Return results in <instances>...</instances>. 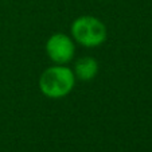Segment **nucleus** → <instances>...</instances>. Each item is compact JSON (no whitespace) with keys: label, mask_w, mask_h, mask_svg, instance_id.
Returning a JSON list of instances; mask_svg holds the SVG:
<instances>
[{"label":"nucleus","mask_w":152,"mask_h":152,"mask_svg":"<svg viewBox=\"0 0 152 152\" xmlns=\"http://www.w3.org/2000/svg\"><path fill=\"white\" fill-rule=\"evenodd\" d=\"M46 54L54 65H67L74 58L75 45L69 35L55 32L46 42Z\"/></svg>","instance_id":"3"},{"label":"nucleus","mask_w":152,"mask_h":152,"mask_svg":"<svg viewBox=\"0 0 152 152\" xmlns=\"http://www.w3.org/2000/svg\"><path fill=\"white\" fill-rule=\"evenodd\" d=\"M70 32L74 42L88 49L101 46L108 38V28L104 22L92 15H82L74 19Z\"/></svg>","instance_id":"2"},{"label":"nucleus","mask_w":152,"mask_h":152,"mask_svg":"<svg viewBox=\"0 0 152 152\" xmlns=\"http://www.w3.org/2000/svg\"><path fill=\"white\" fill-rule=\"evenodd\" d=\"M75 75V80L80 81H92L98 74V62L93 57H81L75 61L74 69H72Z\"/></svg>","instance_id":"4"},{"label":"nucleus","mask_w":152,"mask_h":152,"mask_svg":"<svg viewBox=\"0 0 152 152\" xmlns=\"http://www.w3.org/2000/svg\"><path fill=\"white\" fill-rule=\"evenodd\" d=\"M74 85V73L65 65H54L47 67L39 77V90L49 98L65 97L73 90Z\"/></svg>","instance_id":"1"}]
</instances>
